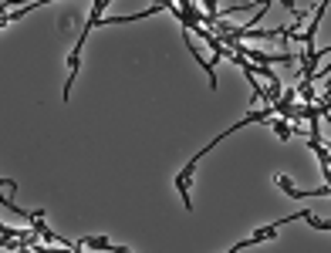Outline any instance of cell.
I'll return each instance as SVG.
<instances>
[{
  "mask_svg": "<svg viewBox=\"0 0 331 253\" xmlns=\"http://www.w3.org/2000/svg\"><path fill=\"white\" fill-rule=\"evenodd\" d=\"M267 122L274 125V132H277V135H281V139H291V125H284L281 118H274V115H271V118H267Z\"/></svg>",
  "mask_w": 331,
  "mask_h": 253,
  "instance_id": "1",
  "label": "cell"
}]
</instances>
